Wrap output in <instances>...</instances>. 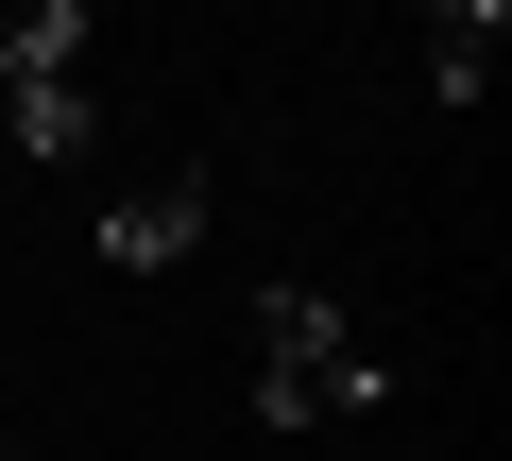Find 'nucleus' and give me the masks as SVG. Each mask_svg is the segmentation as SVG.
Returning a JSON list of instances; mask_svg holds the SVG:
<instances>
[{
    "label": "nucleus",
    "instance_id": "f257e3e1",
    "mask_svg": "<svg viewBox=\"0 0 512 461\" xmlns=\"http://www.w3.org/2000/svg\"><path fill=\"white\" fill-rule=\"evenodd\" d=\"M393 376L342 342V308L325 291H256V427H359Z\"/></svg>",
    "mask_w": 512,
    "mask_h": 461
},
{
    "label": "nucleus",
    "instance_id": "f03ea898",
    "mask_svg": "<svg viewBox=\"0 0 512 461\" xmlns=\"http://www.w3.org/2000/svg\"><path fill=\"white\" fill-rule=\"evenodd\" d=\"M86 0H35L18 18V69H0V120H18V154H86Z\"/></svg>",
    "mask_w": 512,
    "mask_h": 461
},
{
    "label": "nucleus",
    "instance_id": "7ed1b4c3",
    "mask_svg": "<svg viewBox=\"0 0 512 461\" xmlns=\"http://www.w3.org/2000/svg\"><path fill=\"white\" fill-rule=\"evenodd\" d=\"M188 240H205V188H120L103 205V274H171Z\"/></svg>",
    "mask_w": 512,
    "mask_h": 461
},
{
    "label": "nucleus",
    "instance_id": "20e7f679",
    "mask_svg": "<svg viewBox=\"0 0 512 461\" xmlns=\"http://www.w3.org/2000/svg\"><path fill=\"white\" fill-rule=\"evenodd\" d=\"M478 69H495V0H444V18H427V86L478 103Z\"/></svg>",
    "mask_w": 512,
    "mask_h": 461
},
{
    "label": "nucleus",
    "instance_id": "39448f33",
    "mask_svg": "<svg viewBox=\"0 0 512 461\" xmlns=\"http://www.w3.org/2000/svg\"><path fill=\"white\" fill-rule=\"evenodd\" d=\"M0 69H18V18H0Z\"/></svg>",
    "mask_w": 512,
    "mask_h": 461
},
{
    "label": "nucleus",
    "instance_id": "423d86ee",
    "mask_svg": "<svg viewBox=\"0 0 512 461\" xmlns=\"http://www.w3.org/2000/svg\"><path fill=\"white\" fill-rule=\"evenodd\" d=\"M0 461H18V444H0Z\"/></svg>",
    "mask_w": 512,
    "mask_h": 461
}]
</instances>
